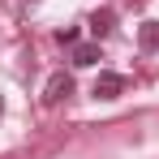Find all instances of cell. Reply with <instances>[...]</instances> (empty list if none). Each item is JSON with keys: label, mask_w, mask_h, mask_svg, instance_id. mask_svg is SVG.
Wrapping results in <instances>:
<instances>
[{"label": "cell", "mask_w": 159, "mask_h": 159, "mask_svg": "<svg viewBox=\"0 0 159 159\" xmlns=\"http://www.w3.org/2000/svg\"><path fill=\"white\" fill-rule=\"evenodd\" d=\"M69 95H73V78H69L65 69H60V73H52V78H48V86H43V103L56 107V103H65Z\"/></svg>", "instance_id": "6da1fadb"}, {"label": "cell", "mask_w": 159, "mask_h": 159, "mask_svg": "<svg viewBox=\"0 0 159 159\" xmlns=\"http://www.w3.org/2000/svg\"><path fill=\"white\" fill-rule=\"evenodd\" d=\"M125 86H129V78H125V73H99V78H95V99H120V95H125Z\"/></svg>", "instance_id": "7a4b0ae2"}, {"label": "cell", "mask_w": 159, "mask_h": 159, "mask_svg": "<svg viewBox=\"0 0 159 159\" xmlns=\"http://www.w3.org/2000/svg\"><path fill=\"white\" fill-rule=\"evenodd\" d=\"M138 43H142V52H159V22H142Z\"/></svg>", "instance_id": "5b68a950"}, {"label": "cell", "mask_w": 159, "mask_h": 159, "mask_svg": "<svg viewBox=\"0 0 159 159\" xmlns=\"http://www.w3.org/2000/svg\"><path fill=\"white\" fill-rule=\"evenodd\" d=\"M90 30H95L99 39H107V34L116 30V13H112V9H99V13L90 17Z\"/></svg>", "instance_id": "277c9868"}, {"label": "cell", "mask_w": 159, "mask_h": 159, "mask_svg": "<svg viewBox=\"0 0 159 159\" xmlns=\"http://www.w3.org/2000/svg\"><path fill=\"white\" fill-rule=\"evenodd\" d=\"M56 39H60V43H69V48H73V43H78V26H65V30H56Z\"/></svg>", "instance_id": "8992f818"}, {"label": "cell", "mask_w": 159, "mask_h": 159, "mask_svg": "<svg viewBox=\"0 0 159 159\" xmlns=\"http://www.w3.org/2000/svg\"><path fill=\"white\" fill-rule=\"evenodd\" d=\"M103 52H99V43H73V65L78 69H90V65H99Z\"/></svg>", "instance_id": "3957f363"}]
</instances>
